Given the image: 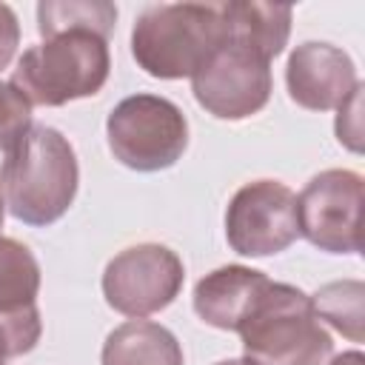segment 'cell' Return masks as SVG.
<instances>
[{"label": "cell", "instance_id": "1", "mask_svg": "<svg viewBox=\"0 0 365 365\" xmlns=\"http://www.w3.org/2000/svg\"><path fill=\"white\" fill-rule=\"evenodd\" d=\"M77 185V154L51 125L31 123L0 165V194L9 214L34 228L57 222L71 208Z\"/></svg>", "mask_w": 365, "mask_h": 365}, {"label": "cell", "instance_id": "2", "mask_svg": "<svg viewBox=\"0 0 365 365\" xmlns=\"http://www.w3.org/2000/svg\"><path fill=\"white\" fill-rule=\"evenodd\" d=\"M225 40L220 3H154L134 20L131 57L157 80H182Z\"/></svg>", "mask_w": 365, "mask_h": 365}, {"label": "cell", "instance_id": "3", "mask_svg": "<svg viewBox=\"0 0 365 365\" xmlns=\"http://www.w3.org/2000/svg\"><path fill=\"white\" fill-rule=\"evenodd\" d=\"M237 334L248 365H325L334 354L308 294L288 282L268 279Z\"/></svg>", "mask_w": 365, "mask_h": 365}, {"label": "cell", "instance_id": "4", "mask_svg": "<svg viewBox=\"0 0 365 365\" xmlns=\"http://www.w3.org/2000/svg\"><path fill=\"white\" fill-rule=\"evenodd\" d=\"M111 71L108 40L88 29H71L23 51L11 74V86L31 106H66L94 97Z\"/></svg>", "mask_w": 365, "mask_h": 365}, {"label": "cell", "instance_id": "5", "mask_svg": "<svg viewBox=\"0 0 365 365\" xmlns=\"http://www.w3.org/2000/svg\"><path fill=\"white\" fill-rule=\"evenodd\" d=\"M108 151L131 171L171 168L188 148V120L177 103L160 94H131L106 120Z\"/></svg>", "mask_w": 365, "mask_h": 365}, {"label": "cell", "instance_id": "6", "mask_svg": "<svg viewBox=\"0 0 365 365\" xmlns=\"http://www.w3.org/2000/svg\"><path fill=\"white\" fill-rule=\"evenodd\" d=\"M182 282V259L160 242H143L108 259L103 271V297L117 314L143 319L168 308L180 297Z\"/></svg>", "mask_w": 365, "mask_h": 365}, {"label": "cell", "instance_id": "7", "mask_svg": "<svg viewBox=\"0 0 365 365\" xmlns=\"http://www.w3.org/2000/svg\"><path fill=\"white\" fill-rule=\"evenodd\" d=\"M271 60L225 40L191 77L194 100L217 120H245L271 100Z\"/></svg>", "mask_w": 365, "mask_h": 365}, {"label": "cell", "instance_id": "8", "mask_svg": "<svg viewBox=\"0 0 365 365\" xmlns=\"http://www.w3.org/2000/svg\"><path fill=\"white\" fill-rule=\"evenodd\" d=\"M362 177L351 168H328L308 180L297 197L299 237L325 254H359Z\"/></svg>", "mask_w": 365, "mask_h": 365}, {"label": "cell", "instance_id": "9", "mask_svg": "<svg viewBox=\"0 0 365 365\" xmlns=\"http://www.w3.org/2000/svg\"><path fill=\"white\" fill-rule=\"evenodd\" d=\"M299 237L297 194L279 180L245 182L225 208V240L240 257H271Z\"/></svg>", "mask_w": 365, "mask_h": 365}, {"label": "cell", "instance_id": "10", "mask_svg": "<svg viewBox=\"0 0 365 365\" xmlns=\"http://www.w3.org/2000/svg\"><path fill=\"white\" fill-rule=\"evenodd\" d=\"M288 97L308 111L339 108L359 86L354 60L331 43H299L285 66Z\"/></svg>", "mask_w": 365, "mask_h": 365}, {"label": "cell", "instance_id": "11", "mask_svg": "<svg viewBox=\"0 0 365 365\" xmlns=\"http://www.w3.org/2000/svg\"><path fill=\"white\" fill-rule=\"evenodd\" d=\"M268 285V277L248 265H222L194 285V314L220 331H237L254 299Z\"/></svg>", "mask_w": 365, "mask_h": 365}, {"label": "cell", "instance_id": "12", "mask_svg": "<svg viewBox=\"0 0 365 365\" xmlns=\"http://www.w3.org/2000/svg\"><path fill=\"white\" fill-rule=\"evenodd\" d=\"M220 11L225 20L228 40L259 51L265 60H274L277 54H282L291 34V17H294L291 6L234 0V3H220Z\"/></svg>", "mask_w": 365, "mask_h": 365}, {"label": "cell", "instance_id": "13", "mask_svg": "<svg viewBox=\"0 0 365 365\" xmlns=\"http://www.w3.org/2000/svg\"><path fill=\"white\" fill-rule=\"evenodd\" d=\"M103 365H182V348L177 336L148 319H128L117 325L100 354Z\"/></svg>", "mask_w": 365, "mask_h": 365}, {"label": "cell", "instance_id": "14", "mask_svg": "<svg viewBox=\"0 0 365 365\" xmlns=\"http://www.w3.org/2000/svg\"><path fill=\"white\" fill-rule=\"evenodd\" d=\"M40 262L29 245L0 237V317H14L37 308Z\"/></svg>", "mask_w": 365, "mask_h": 365}, {"label": "cell", "instance_id": "15", "mask_svg": "<svg viewBox=\"0 0 365 365\" xmlns=\"http://www.w3.org/2000/svg\"><path fill=\"white\" fill-rule=\"evenodd\" d=\"M117 23V6L108 0H43L37 3V31L46 37L88 29L108 40Z\"/></svg>", "mask_w": 365, "mask_h": 365}, {"label": "cell", "instance_id": "16", "mask_svg": "<svg viewBox=\"0 0 365 365\" xmlns=\"http://www.w3.org/2000/svg\"><path fill=\"white\" fill-rule=\"evenodd\" d=\"M311 299V308L317 319L328 322L334 331L348 336L351 342H362L365 331V314H362V299H365V285L359 279H339L317 288Z\"/></svg>", "mask_w": 365, "mask_h": 365}, {"label": "cell", "instance_id": "17", "mask_svg": "<svg viewBox=\"0 0 365 365\" xmlns=\"http://www.w3.org/2000/svg\"><path fill=\"white\" fill-rule=\"evenodd\" d=\"M43 334L40 311H23L14 317H0V365H6L11 356L29 354Z\"/></svg>", "mask_w": 365, "mask_h": 365}, {"label": "cell", "instance_id": "18", "mask_svg": "<svg viewBox=\"0 0 365 365\" xmlns=\"http://www.w3.org/2000/svg\"><path fill=\"white\" fill-rule=\"evenodd\" d=\"M31 125V103L20 88L0 80V151H9Z\"/></svg>", "mask_w": 365, "mask_h": 365}, {"label": "cell", "instance_id": "19", "mask_svg": "<svg viewBox=\"0 0 365 365\" xmlns=\"http://www.w3.org/2000/svg\"><path fill=\"white\" fill-rule=\"evenodd\" d=\"M336 140L351 148L354 154L362 151V83L354 88V94L336 108Z\"/></svg>", "mask_w": 365, "mask_h": 365}, {"label": "cell", "instance_id": "20", "mask_svg": "<svg viewBox=\"0 0 365 365\" xmlns=\"http://www.w3.org/2000/svg\"><path fill=\"white\" fill-rule=\"evenodd\" d=\"M20 46V23L11 6L0 3V71L11 63L14 51Z\"/></svg>", "mask_w": 365, "mask_h": 365}, {"label": "cell", "instance_id": "21", "mask_svg": "<svg viewBox=\"0 0 365 365\" xmlns=\"http://www.w3.org/2000/svg\"><path fill=\"white\" fill-rule=\"evenodd\" d=\"M214 365H248L245 359H220V362H214Z\"/></svg>", "mask_w": 365, "mask_h": 365}, {"label": "cell", "instance_id": "22", "mask_svg": "<svg viewBox=\"0 0 365 365\" xmlns=\"http://www.w3.org/2000/svg\"><path fill=\"white\" fill-rule=\"evenodd\" d=\"M3 220H6V202H3V194H0V228H3Z\"/></svg>", "mask_w": 365, "mask_h": 365}]
</instances>
